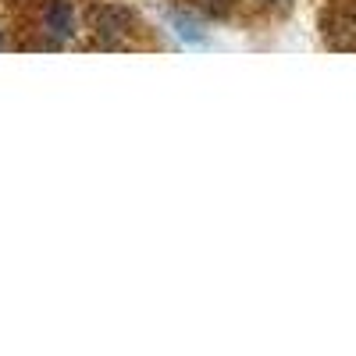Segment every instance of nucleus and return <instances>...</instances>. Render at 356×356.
Segmentation results:
<instances>
[{"mask_svg": "<svg viewBox=\"0 0 356 356\" xmlns=\"http://www.w3.org/2000/svg\"><path fill=\"white\" fill-rule=\"evenodd\" d=\"M86 25L93 29V36H97L100 43H114V40H122V36L129 33L132 11H129L125 4H97V8H89Z\"/></svg>", "mask_w": 356, "mask_h": 356, "instance_id": "1", "label": "nucleus"}, {"mask_svg": "<svg viewBox=\"0 0 356 356\" xmlns=\"http://www.w3.org/2000/svg\"><path fill=\"white\" fill-rule=\"evenodd\" d=\"M321 33L335 50H356V18L346 11H324L321 15Z\"/></svg>", "mask_w": 356, "mask_h": 356, "instance_id": "2", "label": "nucleus"}, {"mask_svg": "<svg viewBox=\"0 0 356 356\" xmlns=\"http://www.w3.org/2000/svg\"><path fill=\"white\" fill-rule=\"evenodd\" d=\"M43 29L54 40H72L75 36V11L68 0H50L43 11Z\"/></svg>", "mask_w": 356, "mask_h": 356, "instance_id": "3", "label": "nucleus"}, {"mask_svg": "<svg viewBox=\"0 0 356 356\" xmlns=\"http://www.w3.org/2000/svg\"><path fill=\"white\" fill-rule=\"evenodd\" d=\"M171 22H175V33L182 36L186 43H203V40H207V33L200 29V22H193V18H186V15H171Z\"/></svg>", "mask_w": 356, "mask_h": 356, "instance_id": "4", "label": "nucleus"}, {"mask_svg": "<svg viewBox=\"0 0 356 356\" xmlns=\"http://www.w3.org/2000/svg\"><path fill=\"white\" fill-rule=\"evenodd\" d=\"M196 8L203 15H211V18H225V15H232L235 0H196Z\"/></svg>", "mask_w": 356, "mask_h": 356, "instance_id": "5", "label": "nucleus"}, {"mask_svg": "<svg viewBox=\"0 0 356 356\" xmlns=\"http://www.w3.org/2000/svg\"><path fill=\"white\" fill-rule=\"evenodd\" d=\"M8 47V40H4V33H0V50H4Z\"/></svg>", "mask_w": 356, "mask_h": 356, "instance_id": "6", "label": "nucleus"}]
</instances>
